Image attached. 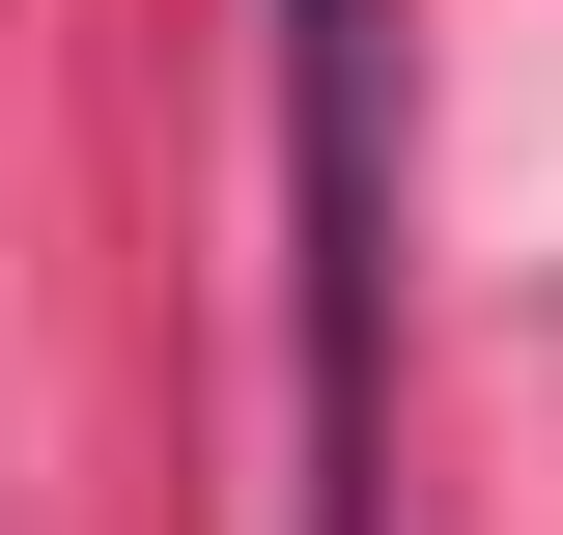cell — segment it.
Returning <instances> with one entry per match:
<instances>
[{"instance_id": "obj_1", "label": "cell", "mask_w": 563, "mask_h": 535, "mask_svg": "<svg viewBox=\"0 0 563 535\" xmlns=\"http://www.w3.org/2000/svg\"><path fill=\"white\" fill-rule=\"evenodd\" d=\"M282 338H310V535H395V198H366V0H282Z\"/></svg>"}]
</instances>
